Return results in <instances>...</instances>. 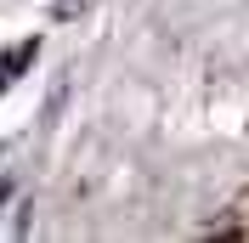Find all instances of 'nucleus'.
Returning a JSON list of instances; mask_svg holds the SVG:
<instances>
[{
	"label": "nucleus",
	"mask_w": 249,
	"mask_h": 243,
	"mask_svg": "<svg viewBox=\"0 0 249 243\" xmlns=\"http://www.w3.org/2000/svg\"><path fill=\"white\" fill-rule=\"evenodd\" d=\"M34 51H40V40H23V46H17V51H12V57L0 62V91H6V85H12V79H17V68H23V62H29V57H34Z\"/></svg>",
	"instance_id": "1"
}]
</instances>
